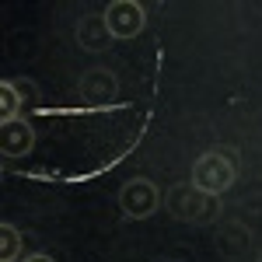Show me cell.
Wrapping results in <instances>:
<instances>
[{
	"label": "cell",
	"instance_id": "10",
	"mask_svg": "<svg viewBox=\"0 0 262 262\" xmlns=\"http://www.w3.org/2000/svg\"><path fill=\"white\" fill-rule=\"evenodd\" d=\"M14 88H18L21 95V105H25V112L39 101V88H35V81H28V77H21V81H14Z\"/></svg>",
	"mask_w": 262,
	"mask_h": 262
},
{
	"label": "cell",
	"instance_id": "9",
	"mask_svg": "<svg viewBox=\"0 0 262 262\" xmlns=\"http://www.w3.org/2000/svg\"><path fill=\"white\" fill-rule=\"evenodd\" d=\"M0 262H21V231L14 224L0 227Z\"/></svg>",
	"mask_w": 262,
	"mask_h": 262
},
{
	"label": "cell",
	"instance_id": "2",
	"mask_svg": "<svg viewBox=\"0 0 262 262\" xmlns=\"http://www.w3.org/2000/svg\"><path fill=\"white\" fill-rule=\"evenodd\" d=\"M238 179V161H234V154H227V150H206L196 158L192 164V185L203 189V192H210V196H221L224 189H231Z\"/></svg>",
	"mask_w": 262,
	"mask_h": 262
},
{
	"label": "cell",
	"instance_id": "1",
	"mask_svg": "<svg viewBox=\"0 0 262 262\" xmlns=\"http://www.w3.org/2000/svg\"><path fill=\"white\" fill-rule=\"evenodd\" d=\"M164 206L168 213L182 224H213L221 217V200L196 189L192 182H175L168 192H164Z\"/></svg>",
	"mask_w": 262,
	"mask_h": 262
},
{
	"label": "cell",
	"instance_id": "11",
	"mask_svg": "<svg viewBox=\"0 0 262 262\" xmlns=\"http://www.w3.org/2000/svg\"><path fill=\"white\" fill-rule=\"evenodd\" d=\"M21 262H56L53 255H46V252H35V255H25Z\"/></svg>",
	"mask_w": 262,
	"mask_h": 262
},
{
	"label": "cell",
	"instance_id": "8",
	"mask_svg": "<svg viewBox=\"0 0 262 262\" xmlns=\"http://www.w3.org/2000/svg\"><path fill=\"white\" fill-rule=\"evenodd\" d=\"M18 116H25L21 95H18V88H14V81H4L0 84V122L18 119Z\"/></svg>",
	"mask_w": 262,
	"mask_h": 262
},
{
	"label": "cell",
	"instance_id": "5",
	"mask_svg": "<svg viewBox=\"0 0 262 262\" xmlns=\"http://www.w3.org/2000/svg\"><path fill=\"white\" fill-rule=\"evenodd\" d=\"M77 88H81V98L91 108H101V105L116 101V95H119V77L108 67H91V70L81 74V84Z\"/></svg>",
	"mask_w": 262,
	"mask_h": 262
},
{
	"label": "cell",
	"instance_id": "7",
	"mask_svg": "<svg viewBox=\"0 0 262 262\" xmlns=\"http://www.w3.org/2000/svg\"><path fill=\"white\" fill-rule=\"evenodd\" d=\"M108 42H112V32H108V25H105V14H84L77 21V46H81L84 53H105L108 49Z\"/></svg>",
	"mask_w": 262,
	"mask_h": 262
},
{
	"label": "cell",
	"instance_id": "6",
	"mask_svg": "<svg viewBox=\"0 0 262 262\" xmlns=\"http://www.w3.org/2000/svg\"><path fill=\"white\" fill-rule=\"evenodd\" d=\"M35 147V129L28 119H7L0 122V154L4 158H25Z\"/></svg>",
	"mask_w": 262,
	"mask_h": 262
},
{
	"label": "cell",
	"instance_id": "4",
	"mask_svg": "<svg viewBox=\"0 0 262 262\" xmlns=\"http://www.w3.org/2000/svg\"><path fill=\"white\" fill-rule=\"evenodd\" d=\"M105 25H108L112 39H137L147 25V14L137 0H112L105 7Z\"/></svg>",
	"mask_w": 262,
	"mask_h": 262
},
{
	"label": "cell",
	"instance_id": "3",
	"mask_svg": "<svg viewBox=\"0 0 262 262\" xmlns=\"http://www.w3.org/2000/svg\"><path fill=\"white\" fill-rule=\"evenodd\" d=\"M158 206H161V192H158V185L150 179H129L119 189V210L126 217H133V221H143V217L158 213Z\"/></svg>",
	"mask_w": 262,
	"mask_h": 262
}]
</instances>
